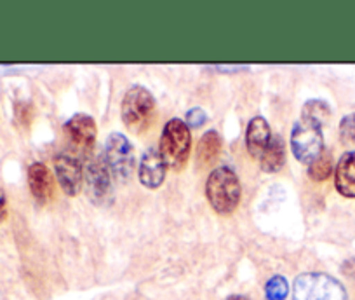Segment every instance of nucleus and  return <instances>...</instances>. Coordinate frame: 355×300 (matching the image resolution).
<instances>
[{
	"label": "nucleus",
	"instance_id": "7ed1b4c3",
	"mask_svg": "<svg viewBox=\"0 0 355 300\" xmlns=\"http://www.w3.org/2000/svg\"><path fill=\"white\" fill-rule=\"evenodd\" d=\"M155 98L146 88L132 86L124 94L121 105V117L125 128L132 133H141L155 119Z\"/></svg>",
	"mask_w": 355,
	"mask_h": 300
},
{
	"label": "nucleus",
	"instance_id": "6ab92c4d",
	"mask_svg": "<svg viewBox=\"0 0 355 300\" xmlns=\"http://www.w3.org/2000/svg\"><path fill=\"white\" fill-rule=\"evenodd\" d=\"M340 138L343 143H355V112L341 119Z\"/></svg>",
	"mask_w": 355,
	"mask_h": 300
},
{
	"label": "nucleus",
	"instance_id": "39448f33",
	"mask_svg": "<svg viewBox=\"0 0 355 300\" xmlns=\"http://www.w3.org/2000/svg\"><path fill=\"white\" fill-rule=\"evenodd\" d=\"M291 152L303 165H312L324 152L322 128L302 119L291 133Z\"/></svg>",
	"mask_w": 355,
	"mask_h": 300
},
{
	"label": "nucleus",
	"instance_id": "9d476101",
	"mask_svg": "<svg viewBox=\"0 0 355 300\" xmlns=\"http://www.w3.org/2000/svg\"><path fill=\"white\" fill-rule=\"evenodd\" d=\"M167 166L164 162V159L160 158L159 149L152 147L141 156V161H139V169L138 176L139 182L146 187V189H159L160 185L166 180Z\"/></svg>",
	"mask_w": 355,
	"mask_h": 300
},
{
	"label": "nucleus",
	"instance_id": "a211bd4d",
	"mask_svg": "<svg viewBox=\"0 0 355 300\" xmlns=\"http://www.w3.org/2000/svg\"><path fill=\"white\" fill-rule=\"evenodd\" d=\"M289 295V285L284 276H272L265 286L266 300H286Z\"/></svg>",
	"mask_w": 355,
	"mask_h": 300
},
{
	"label": "nucleus",
	"instance_id": "4be33fe9",
	"mask_svg": "<svg viewBox=\"0 0 355 300\" xmlns=\"http://www.w3.org/2000/svg\"><path fill=\"white\" fill-rule=\"evenodd\" d=\"M227 300H251V299H248V297H244V295H232V297H228Z\"/></svg>",
	"mask_w": 355,
	"mask_h": 300
},
{
	"label": "nucleus",
	"instance_id": "f03ea898",
	"mask_svg": "<svg viewBox=\"0 0 355 300\" xmlns=\"http://www.w3.org/2000/svg\"><path fill=\"white\" fill-rule=\"evenodd\" d=\"M190 149H192V133H190L187 122L182 119L167 121L159 143V154L167 168L182 172L189 162Z\"/></svg>",
	"mask_w": 355,
	"mask_h": 300
},
{
	"label": "nucleus",
	"instance_id": "f8f14e48",
	"mask_svg": "<svg viewBox=\"0 0 355 300\" xmlns=\"http://www.w3.org/2000/svg\"><path fill=\"white\" fill-rule=\"evenodd\" d=\"M334 187L348 199H355V152H345L334 168Z\"/></svg>",
	"mask_w": 355,
	"mask_h": 300
},
{
	"label": "nucleus",
	"instance_id": "4468645a",
	"mask_svg": "<svg viewBox=\"0 0 355 300\" xmlns=\"http://www.w3.org/2000/svg\"><path fill=\"white\" fill-rule=\"evenodd\" d=\"M286 162V143L282 136H272L270 143L259 158V166L263 172L275 173L284 166Z\"/></svg>",
	"mask_w": 355,
	"mask_h": 300
},
{
	"label": "nucleus",
	"instance_id": "aec40b11",
	"mask_svg": "<svg viewBox=\"0 0 355 300\" xmlns=\"http://www.w3.org/2000/svg\"><path fill=\"white\" fill-rule=\"evenodd\" d=\"M206 121L207 115L202 108H192V110H189V114H187V126H189V128H200L202 124H206Z\"/></svg>",
	"mask_w": 355,
	"mask_h": 300
},
{
	"label": "nucleus",
	"instance_id": "412c9836",
	"mask_svg": "<svg viewBox=\"0 0 355 300\" xmlns=\"http://www.w3.org/2000/svg\"><path fill=\"white\" fill-rule=\"evenodd\" d=\"M8 217V197H6L4 189L0 187V224Z\"/></svg>",
	"mask_w": 355,
	"mask_h": 300
},
{
	"label": "nucleus",
	"instance_id": "20e7f679",
	"mask_svg": "<svg viewBox=\"0 0 355 300\" xmlns=\"http://www.w3.org/2000/svg\"><path fill=\"white\" fill-rule=\"evenodd\" d=\"M293 300H347V290L324 272H305L295 279Z\"/></svg>",
	"mask_w": 355,
	"mask_h": 300
},
{
	"label": "nucleus",
	"instance_id": "1a4fd4ad",
	"mask_svg": "<svg viewBox=\"0 0 355 300\" xmlns=\"http://www.w3.org/2000/svg\"><path fill=\"white\" fill-rule=\"evenodd\" d=\"M54 173H56L58 183L67 196L73 197L80 192L82 182H84V169L77 156L70 152H61L54 158Z\"/></svg>",
	"mask_w": 355,
	"mask_h": 300
},
{
	"label": "nucleus",
	"instance_id": "f257e3e1",
	"mask_svg": "<svg viewBox=\"0 0 355 300\" xmlns=\"http://www.w3.org/2000/svg\"><path fill=\"white\" fill-rule=\"evenodd\" d=\"M241 192L242 189L237 173L228 166H220L207 176L206 197L216 213H234L241 203Z\"/></svg>",
	"mask_w": 355,
	"mask_h": 300
},
{
	"label": "nucleus",
	"instance_id": "dca6fc26",
	"mask_svg": "<svg viewBox=\"0 0 355 300\" xmlns=\"http://www.w3.org/2000/svg\"><path fill=\"white\" fill-rule=\"evenodd\" d=\"M303 117L305 121L313 122V124L320 126L322 128L331 117V108L326 101L322 100H310L303 105V110H302Z\"/></svg>",
	"mask_w": 355,
	"mask_h": 300
},
{
	"label": "nucleus",
	"instance_id": "6e6552de",
	"mask_svg": "<svg viewBox=\"0 0 355 300\" xmlns=\"http://www.w3.org/2000/svg\"><path fill=\"white\" fill-rule=\"evenodd\" d=\"M84 176L89 199L96 204L108 203L114 194V185H112V173L105 161V156L89 159Z\"/></svg>",
	"mask_w": 355,
	"mask_h": 300
},
{
	"label": "nucleus",
	"instance_id": "423d86ee",
	"mask_svg": "<svg viewBox=\"0 0 355 300\" xmlns=\"http://www.w3.org/2000/svg\"><path fill=\"white\" fill-rule=\"evenodd\" d=\"M105 161L112 176L119 182H128L135 172V150L128 136L122 133H112L105 145Z\"/></svg>",
	"mask_w": 355,
	"mask_h": 300
},
{
	"label": "nucleus",
	"instance_id": "2eb2a0df",
	"mask_svg": "<svg viewBox=\"0 0 355 300\" xmlns=\"http://www.w3.org/2000/svg\"><path fill=\"white\" fill-rule=\"evenodd\" d=\"M221 152V136L218 131L211 129L200 138L199 147H197V162L200 168H207L218 159Z\"/></svg>",
	"mask_w": 355,
	"mask_h": 300
},
{
	"label": "nucleus",
	"instance_id": "f3484780",
	"mask_svg": "<svg viewBox=\"0 0 355 300\" xmlns=\"http://www.w3.org/2000/svg\"><path fill=\"white\" fill-rule=\"evenodd\" d=\"M333 169V156H331V152L324 150L322 154L309 166V175L313 182H324V180L329 178Z\"/></svg>",
	"mask_w": 355,
	"mask_h": 300
},
{
	"label": "nucleus",
	"instance_id": "9b49d317",
	"mask_svg": "<svg viewBox=\"0 0 355 300\" xmlns=\"http://www.w3.org/2000/svg\"><path fill=\"white\" fill-rule=\"evenodd\" d=\"M28 187L32 196L39 204H46L53 199L54 196V178L53 173L49 172L42 162H33L28 168Z\"/></svg>",
	"mask_w": 355,
	"mask_h": 300
},
{
	"label": "nucleus",
	"instance_id": "ddd939ff",
	"mask_svg": "<svg viewBox=\"0 0 355 300\" xmlns=\"http://www.w3.org/2000/svg\"><path fill=\"white\" fill-rule=\"evenodd\" d=\"M270 140L272 131L266 119L254 117L249 121L248 129H245V147H248L249 154L254 156V158H261Z\"/></svg>",
	"mask_w": 355,
	"mask_h": 300
},
{
	"label": "nucleus",
	"instance_id": "0eeeda50",
	"mask_svg": "<svg viewBox=\"0 0 355 300\" xmlns=\"http://www.w3.org/2000/svg\"><path fill=\"white\" fill-rule=\"evenodd\" d=\"M63 131L75 154H80L82 158H89L93 154L98 131L96 122L91 115L75 114L70 121L64 122Z\"/></svg>",
	"mask_w": 355,
	"mask_h": 300
}]
</instances>
